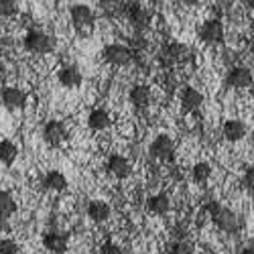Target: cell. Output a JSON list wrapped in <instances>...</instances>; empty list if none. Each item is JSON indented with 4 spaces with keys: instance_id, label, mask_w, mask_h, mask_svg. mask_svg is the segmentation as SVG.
I'll return each instance as SVG.
<instances>
[{
    "instance_id": "obj_1",
    "label": "cell",
    "mask_w": 254,
    "mask_h": 254,
    "mask_svg": "<svg viewBox=\"0 0 254 254\" xmlns=\"http://www.w3.org/2000/svg\"><path fill=\"white\" fill-rule=\"evenodd\" d=\"M189 55V49L183 43H169L159 51V63L163 67H175L181 61H185Z\"/></svg>"
},
{
    "instance_id": "obj_2",
    "label": "cell",
    "mask_w": 254,
    "mask_h": 254,
    "mask_svg": "<svg viewBox=\"0 0 254 254\" xmlns=\"http://www.w3.org/2000/svg\"><path fill=\"white\" fill-rule=\"evenodd\" d=\"M25 49L31 53L45 55V53H51L55 49V41H53V37L41 33V31H31L25 37Z\"/></svg>"
},
{
    "instance_id": "obj_3",
    "label": "cell",
    "mask_w": 254,
    "mask_h": 254,
    "mask_svg": "<svg viewBox=\"0 0 254 254\" xmlns=\"http://www.w3.org/2000/svg\"><path fill=\"white\" fill-rule=\"evenodd\" d=\"M71 23L79 33H90L94 29V12L86 4L71 6Z\"/></svg>"
},
{
    "instance_id": "obj_4",
    "label": "cell",
    "mask_w": 254,
    "mask_h": 254,
    "mask_svg": "<svg viewBox=\"0 0 254 254\" xmlns=\"http://www.w3.org/2000/svg\"><path fill=\"white\" fill-rule=\"evenodd\" d=\"M102 55H104L106 61L110 63V65H118V67L128 65V63L132 61V51L126 47V45H118V43H114V45H106Z\"/></svg>"
},
{
    "instance_id": "obj_5",
    "label": "cell",
    "mask_w": 254,
    "mask_h": 254,
    "mask_svg": "<svg viewBox=\"0 0 254 254\" xmlns=\"http://www.w3.org/2000/svg\"><path fill=\"white\" fill-rule=\"evenodd\" d=\"M211 220H214V224L220 228V230H224V232H228V234H236V232L240 230V220H238V216L234 214L232 209H226V207H218V211L214 216H211Z\"/></svg>"
},
{
    "instance_id": "obj_6",
    "label": "cell",
    "mask_w": 254,
    "mask_h": 254,
    "mask_svg": "<svg viewBox=\"0 0 254 254\" xmlns=\"http://www.w3.org/2000/svg\"><path fill=\"white\" fill-rule=\"evenodd\" d=\"M199 39L207 45H220L224 41V27L218 18H211V20H205L199 29Z\"/></svg>"
},
{
    "instance_id": "obj_7",
    "label": "cell",
    "mask_w": 254,
    "mask_h": 254,
    "mask_svg": "<svg viewBox=\"0 0 254 254\" xmlns=\"http://www.w3.org/2000/svg\"><path fill=\"white\" fill-rule=\"evenodd\" d=\"M43 138L49 146H61L63 140L67 138V130H65V124L59 122V120H49L43 128Z\"/></svg>"
},
{
    "instance_id": "obj_8",
    "label": "cell",
    "mask_w": 254,
    "mask_h": 254,
    "mask_svg": "<svg viewBox=\"0 0 254 254\" xmlns=\"http://www.w3.org/2000/svg\"><path fill=\"white\" fill-rule=\"evenodd\" d=\"M126 16H128V20L138 33L144 27H149V23H151V10L142 8L138 2H128L126 4Z\"/></svg>"
},
{
    "instance_id": "obj_9",
    "label": "cell",
    "mask_w": 254,
    "mask_h": 254,
    "mask_svg": "<svg viewBox=\"0 0 254 254\" xmlns=\"http://www.w3.org/2000/svg\"><path fill=\"white\" fill-rule=\"evenodd\" d=\"M149 153H151V157H155V159H159V161H173L175 149H173L171 138L165 136V134H161V136H157V138L151 142Z\"/></svg>"
},
{
    "instance_id": "obj_10",
    "label": "cell",
    "mask_w": 254,
    "mask_h": 254,
    "mask_svg": "<svg viewBox=\"0 0 254 254\" xmlns=\"http://www.w3.org/2000/svg\"><path fill=\"white\" fill-rule=\"evenodd\" d=\"M0 102H2L8 110H16L27 104V94L18 88H4L0 92Z\"/></svg>"
},
{
    "instance_id": "obj_11",
    "label": "cell",
    "mask_w": 254,
    "mask_h": 254,
    "mask_svg": "<svg viewBox=\"0 0 254 254\" xmlns=\"http://www.w3.org/2000/svg\"><path fill=\"white\" fill-rule=\"evenodd\" d=\"M106 169H108V173L112 177H116V179H126V177L130 175V171H132L128 159H124L122 155H112L108 159V165H106Z\"/></svg>"
},
{
    "instance_id": "obj_12",
    "label": "cell",
    "mask_w": 254,
    "mask_h": 254,
    "mask_svg": "<svg viewBox=\"0 0 254 254\" xmlns=\"http://www.w3.org/2000/svg\"><path fill=\"white\" fill-rule=\"evenodd\" d=\"M228 83L236 90H246L252 83V71L248 67H234L228 73Z\"/></svg>"
},
{
    "instance_id": "obj_13",
    "label": "cell",
    "mask_w": 254,
    "mask_h": 254,
    "mask_svg": "<svg viewBox=\"0 0 254 254\" xmlns=\"http://www.w3.org/2000/svg\"><path fill=\"white\" fill-rule=\"evenodd\" d=\"M203 104V94L195 88H185L181 94V110L183 112H193Z\"/></svg>"
},
{
    "instance_id": "obj_14",
    "label": "cell",
    "mask_w": 254,
    "mask_h": 254,
    "mask_svg": "<svg viewBox=\"0 0 254 254\" xmlns=\"http://www.w3.org/2000/svg\"><path fill=\"white\" fill-rule=\"evenodd\" d=\"M222 132L230 142H236L246 136V126L242 120H226L222 126Z\"/></svg>"
},
{
    "instance_id": "obj_15",
    "label": "cell",
    "mask_w": 254,
    "mask_h": 254,
    "mask_svg": "<svg viewBox=\"0 0 254 254\" xmlns=\"http://www.w3.org/2000/svg\"><path fill=\"white\" fill-rule=\"evenodd\" d=\"M67 242H69V238L65 234H61V232H51V234H45V238H43L45 248L55 252V254L65 252L67 250Z\"/></svg>"
},
{
    "instance_id": "obj_16",
    "label": "cell",
    "mask_w": 254,
    "mask_h": 254,
    "mask_svg": "<svg viewBox=\"0 0 254 254\" xmlns=\"http://www.w3.org/2000/svg\"><path fill=\"white\" fill-rule=\"evenodd\" d=\"M59 81L65 88H77L81 83V71L75 65H63L59 69Z\"/></svg>"
},
{
    "instance_id": "obj_17",
    "label": "cell",
    "mask_w": 254,
    "mask_h": 254,
    "mask_svg": "<svg viewBox=\"0 0 254 254\" xmlns=\"http://www.w3.org/2000/svg\"><path fill=\"white\" fill-rule=\"evenodd\" d=\"M88 216L94 220V222H106L110 218V205L106 201H100V199H94L88 203Z\"/></svg>"
},
{
    "instance_id": "obj_18",
    "label": "cell",
    "mask_w": 254,
    "mask_h": 254,
    "mask_svg": "<svg viewBox=\"0 0 254 254\" xmlns=\"http://www.w3.org/2000/svg\"><path fill=\"white\" fill-rule=\"evenodd\" d=\"M130 102L134 104V108H138V110L146 108V106L151 104V90H149V86H134L130 90Z\"/></svg>"
},
{
    "instance_id": "obj_19",
    "label": "cell",
    "mask_w": 254,
    "mask_h": 254,
    "mask_svg": "<svg viewBox=\"0 0 254 254\" xmlns=\"http://www.w3.org/2000/svg\"><path fill=\"white\" fill-rule=\"evenodd\" d=\"M112 124V120H110V114L106 112V110H94L90 116H88V126L92 130H106L108 126Z\"/></svg>"
},
{
    "instance_id": "obj_20",
    "label": "cell",
    "mask_w": 254,
    "mask_h": 254,
    "mask_svg": "<svg viewBox=\"0 0 254 254\" xmlns=\"http://www.w3.org/2000/svg\"><path fill=\"white\" fill-rule=\"evenodd\" d=\"M169 207H171V201H169V197L165 193H159V195H153L149 201H146V209L153 211V214L157 216H165Z\"/></svg>"
},
{
    "instance_id": "obj_21",
    "label": "cell",
    "mask_w": 254,
    "mask_h": 254,
    "mask_svg": "<svg viewBox=\"0 0 254 254\" xmlns=\"http://www.w3.org/2000/svg\"><path fill=\"white\" fill-rule=\"evenodd\" d=\"M43 185L47 189H51V191H63V189L67 187V179H65V175L59 173V171H49L45 175V179H43Z\"/></svg>"
},
{
    "instance_id": "obj_22",
    "label": "cell",
    "mask_w": 254,
    "mask_h": 254,
    "mask_svg": "<svg viewBox=\"0 0 254 254\" xmlns=\"http://www.w3.org/2000/svg\"><path fill=\"white\" fill-rule=\"evenodd\" d=\"M16 211V201L8 191H0V218H10Z\"/></svg>"
},
{
    "instance_id": "obj_23",
    "label": "cell",
    "mask_w": 254,
    "mask_h": 254,
    "mask_svg": "<svg viewBox=\"0 0 254 254\" xmlns=\"http://www.w3.org/2000/svg\"><path fill=\"white\" fill-rule=\"evenodd\" d=\"M16 155H18V149H16L14 142H10V140L0 142V161H2L4 165H12Z\"/></svg>"
},
{
    "instance_id": "obj_24",
    "label": "cell",
    "mask_w": 254,
    "mask_h": 254,
    "mask_svg": "<svg viewBox=\"0 0 254 254\" xmlns=\"http://www.w3.org/2000/svg\"><path fill=\"white\" fill-rule=\"evenodd\" d=\"M209 175H211V167H209L207 163H197V165L193 167V179H195L197 183L207 181Z\"/></svg>"
},
{
    "instance_id": "obj_25",
    "label": "cell",
    "mask_w": 254,
    "mask_h": 254,
    "mask_svg": "<svg viewBox=\"0 0 254 254\" xmlns=\"http://www.w3.org/2000/svg\"><path fill=\"white\" fill-rule=\"evenodd\" d=\"M128 45H130L128 49H130L132 53H142L149 43H146V39H144L140 33H136V35H132V37L128 39Z\"/></svg>"
},
{
    "instance_id": "obj_26",
    "label": "cell",
    "mask_w": 254,
    "mask_h": 254,
    "mask_svg": "<svg viewBox=\"0 0 254 254\" xmlns=\"http://www.w3.org/2000/svg\"><path fill=\"white\" fill-rule=\"evenodd\" d=\"M16 12V6L12 0H0V18H6V16H12Z\"/></svg>"
},
{
    "instance_id": "obj_27",
    "label": "cell",
    "mask_w": 254,
    "mask_h": 254,
    "mask_svg": "<svg viewBox=\"0 0 254 254\" xmlns=\"http://www.w3.org/2000/svg\"><path fill=\"white\" fill-rule=\"evenodd\" d=\"M0 254H18V246L12 240H0Z\"/></svg>"
},
{
    "instance_id": "obj_28",
    "label": "cell",
    "mask_w": 254,
    "mask_h": 254,
    "mask_svg": "<svg viewBox=\"0 0 254 254\" xmlns=\"http://www.w3.org/2000/svg\"><path fill=\"white\" fill-rule=\"evenodd\" d=\"M242 185L248 193H252V187H254V171L252 167H246V173H244V179H242Z\"/></svg>"
},
{
    "instance_id": "obj_29",
    "label": "cell",
    "mask_w": 254,
    "mask_h": 254,
    "mask_svg": "<svg viewBox=\"0 0 254 254\" xmlns=\"http://www.w3.org/2000/svg\"><path fill=\"white\" fill-rule=\"evenodd\" d=\"M98 254H124V252H122L120 246H116V244H112V242H106V244L98 250Z\"/></svg>"
},
{
    "instance_id": "obj_30",
    "label": "cell",
    "mask_w": 254,
    "mask_h": 254,
    "mask_svg": "<svg viewBox=\"0 0 254 254\" xmlns=\"http://www.w3.org/2000/svg\"><path fill=\"white\" fill-rule=\"evenodd\" d=\"M240 254H254V250H252V246H248V248H244Z\"/></svg>"
},
{
    "instance_id": "obj_31",
    "label": "cell",
    "mask_w": 254,
    "mask_h": 254,
    "mask_svg": "<svg viewBox=\"0 0 254 254\" xmlns=\"http://www.w3.org/2000/svg\"><path fill=\"white\" fill-rule=\"evenodd\" d=\"M181 2H185V4H197L199 0H181Z\"/></svg>"
},
{
    "instance_id": "obj_32",
    "label": "cell",
    "mask_w": 254,
    "mask_h": 254,
    "mask_svg": "<svg viewBox=\"0 0 254 254\" xmlns=\"http://www.w3.org/2000/svg\"><path fill=\"white\" fill-rule=\"evenodd\" d=\"M0 67H2V63H0Z\"/></svg>"
}]
</instances>
